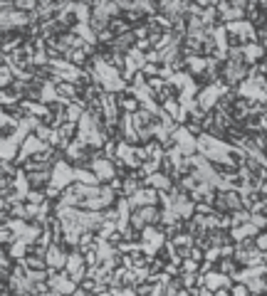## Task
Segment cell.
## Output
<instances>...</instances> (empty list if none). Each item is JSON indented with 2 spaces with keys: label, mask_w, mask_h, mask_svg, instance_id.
I'll use <instances>...</instances> for the list:
<instances>
[{
  "label": "cell",
  "mask_w": 267,
  "mask_h": 296,
  "mask_svg": "<svg viewBox=\"0 0 267 296\" xmlns=\"http://www.w3.org/2000/svg\"><path fill=\"white\" fill-rule=\"evenodd\" d=\"M64 271L79 284L82 279H84V274H87V262H84V254L74 247L72 252H69V257H67V266H64Z\"/></svg>",
  "instance_id": "obj_1"
},
{
  "label": "cell",
  "mask_w": 267,
  "mask_h": 296,
  "mask_svg": "<svg viewBox=\"0 0 267 296\" xmlns=\"http://www.w3.org/2000/svg\"><path fill=\"white\" fill-rule=\"evenodd\" d=\"M173 141H176L178 151H181L183 156H196V153H198V138L191 136V133L186 131V126H178V131L173 133Z\"/></svg>",
  "instance_id": "obj_2"
},
{
  "label": "cell",
  "mask_w": 267,
  "mask_h": 296,
  "mask_svg": "<svg viewBox=\"0 0 267 296\" xmlns=\"http://www.w3.org/2000/svg\"><path fill=\"white\" fill-rule=\"evenodd\" d=\"M89 171H94V173H97V178H99V183H102V185H104V183H109L112 178H117V168H114V163H112L109 158L92 161Z\"/></svg>",
  "instance_id": "obj_3"
},
{
  "label": "cell",
  "mask_w": 267,
  "mask_h": 296,
  "mask_svg": "<svg viewBox=\"0 0 267 296\" xmlns=\"http://www.w3.org/2000/svg\"><path fill=\"white\" fill-rule=\"evenodd\" d=\"M144 183V188H156V190H171L173 188V180L166 176V173H153V176H148V178H144L141 180Z\"/></svg>",
  "instance_id": "obj_4"
},
{
  "label": "cell",
  "mask_w": 267,
  "mask_h": 296,
  "mask_svg": "<svg viewBox=\"0 0 267 296\" xmlns=\"http://www.w3.org/2000/svg\"><path fill=\"white\" fill-rule=\"evenodd\" d=\"M242 55H245V64L252 67V64H257V62L265 59V47L257 45V42H250V45L242 47Z\"/></svg>",
  "instance_id": "obj_5"
},
{
  "label": "cell",
  "mask_w": 267,
  "mask_h": 296,
  "mask_svg": "<svg viewBox=\"0 0 267 296\" xmlns=\"http://www.w3.org/2000/svg\"><path fill=\"white\" fill-rule=\"evenodd\" d=\"M117 101H119V109H121L124 114H136V111L141 109V101H139V99H136L134 94H129V91L119 94Z\"/></svg>",
  "instance_id": "obj_6"
},
{
  "label": "cell",
  "mask_w": 267,
  "mask_h": 296,
  "mask_svg": "<svg viewBox=\"0 0 267 296\" xmlns=\"http://www.w3.org/2000/svg\"><path fill=\"white\" fill-rule=\"evenodd\" d=\"M52 171H35V173H28V180H30V188H37V190H45L50 183H52Z\"/></svg>",
  "instance_id": "obj_7"
},
{
  "label": "cell",
  "mask_w": 267,
  "mask_h": 296,
  "mask_svg": "<svg viewBox=\"0 0 267 296\" xmlns=\"http://www.w3.org/2000/svg\"><path fill=\"white\" fill-rule=\"evenodd\" d=\"M208 69V57H186V72L196 79Z\"/></svg>",
  "instance_id": "obj_8"
},
{
  "label": "cell",
  "mask_w": 267,
  "mask_h": 296,
  "mask_svg": "<svg viewBox=\"0 0 267 296\" xmlns=\"http://www.w3.org/2000/svg\"><path fill=\"white\" fill-rule=\"evenodd\" d=\"M250 116V99H242V96H237L235 104H233V118H235L237 123H242L245 118Z\"/></svg>",
  "instance_id": "obj_9"
},
{
  "label": "cell",
  "mask_w": 267,
  "mask_h": 296,
  "mask_svg": "<svg viewBox=\"0 0 267 296\" xmlns=\"http://www.w3.org/2000/svg\"><path fill=\"white\" fill-rule=\"evenodd\" d=\"M141 188H144V183H141V180H136V178H124L121 195H124V198H131V195H136Z\"/></svg>",
  "instance_id": "obj_10"
},
{
  "label": "cell",
  "mask_w": 267,
  "mask_h": 296,
  "mask_svg": "<svg viewBox=\"0 0 267 296\" xmlns=\"http://www.w3.org/2000/svg\"><path fill=\"white\" fill-rule=\"evenodd\" d=\"M215 269H218L220 274H228V276H230L233 271H237V269H240V264H237L233 257H220V259H218V264H215Z\"/></svg>",
  "instance_id": "obj_11"
},
{
  "label": "cell",
  "mask_w": 267,
  "mask_h": 296,
  "mask_svg": "<svg viewBox=\"0 0 267 296\" xmlns=\"http://www.w3.org/2000/svg\"><path fill=\"white\" fill-rule=\"evenodd\" d=\"M245 284H247V289H250V296L252 294H265L267 279L265 276H250V279H245Z\"/></svg>",
  "instance_id": "obj_12"
},
{
  "label": "cell",
  "mask_w": 267,
  "mask_h": 296,
  "mask_svg": "<svg viewBox=\"0 0 267 296\" xmlns=\"http://www.w3.org/2000/svg\"><path fill=\"white\" fill-rule=\"evenodd\" d=\"M109 30H112V32L119 37V35L131 32V25H129V23L124 20V15H121V18H112V20H109Z\"/></svg>",
  "instance_id": "obj_13"
},
{
  "label": "cell",
  "mask_w": 267,
  "mask_h": 296,
  "mask_svg": "<svg viewBox=\"0 0 267 296\" xmlns=\"http://www.w3.org/2000/svg\"><path fill=\"white\" fill-rule=\"evenodd\" d=\"M20 101H23V99H20L15 91H10V89H3V91H0V104H3L5 109H8V106H15V104H20Z\"/></svg>",
  "instance_id": "obj_14"
},
{
  "label": "cell",
  "mask_w": 267,
  "mask_h": 296,
  "mask_svg": "<svg viewBox=\"0 0 267 296\" xmlns=\"http://www.w3.org/2000/svg\"><path fill=\"white\" fill-rule=\"evenodd\" d=\"M13 82H15V74L10 72V67L0 64V87L8 89V87H13Z\"/></svg>",
  "instance_id": "obj_15"
},
{
  "label": "cell",
  "mask_w": 267,
  "mask_h": 296,
  "mask_svg": "<svg viewBox=\"0 0 267 296\" xmlns=\"http://www.w3.org/2000/svg\"><path fill=\"white\" fill-rule=\"evenodd\" d=\"M25 264L30 266V269H47V259L45 257H37V254H28L25 257Z\"/></svg>",
  "instance_id": "obj_16"
},
{
  "label": "cell",
  "mask_w": 267,
  "mask_h": 296,
  "mask_svg": "<svg viewBox=\"0 0 267 296\" xmlns=\"http://www.w3.org/2000/svg\"><path fill=\"white\" fill-rule=\"evenodd\" d=\"M129 225H131L134 230H141V232H144V227H148L146 222H144V217H141V212H139V210H131V215H129Z\"/></svg>",
  "instance_id": "obj_17"
},
{
  "label": "cell",
  "mask_w": 267,
  "mask_h": 296,
  "mask_svg": "<svg viewBox=\"0 0 267 296\" xmlns=\"http://www.w3.org/2000/svg\"><path fill=\"white\" fill-rule=\"evenodd\" d=\"M32 67H50V55H47V50H37V52H35Z\"/></svg>",
  "instance_id": "obj_18"
},
{
  "label": "cell",
  "mask_w": 267,
  "mask_h": 296,
  "mask_svg": "<svg viewBox=\"0 0 267 296\" xmlns=\"http://www.w3.org/2000/svg\"><path fill=\"white\" fill-rule=\"evenodd\" d=\"M230 215H233V227L250 222V210H237V212H230Z\"/></svg>",
  "instance_id": "obj_19"
},
{
  "label": "cell",
  "mask_w": 267,
  "mask_h": 296,
  "mask_svg": "<svg viewBox=\"0 0 267 296\" xmlns=\"http://www.w3.org/2000/svg\"><path fill=\"white\" fill-rule=\"evenodd\" d=\"M141 72H144V77H146V79L161 77V67H158V64H151V62H146V64L141 67Z\"/></svg>",
  "instance_id": "obj_20"
},
{
  "label": "cell",
  "mask_w": 267,
  "mask_h": 296,
  "mask_svg": "<svg viewBox=\"0 0 267 296\" xmlns=\"http://www.w3.org/2000/svg\"><path fill=\"white\" fill-rule=\"evenodd\" d=\"M183 126H186V131H188V133H191V136H196V138H198V136H203V133H206V131H203V126H201V123H198V121H186V123H183Z\"/></svg>",
  "instance_id": "obj_21"
},
{
  "label": "cell",
  "mask_w": 267,
  "mask_h": 296,
  "mask_svg": "<svg viewBox=\"0 0 267 296\" xmlns=\"http://www.w3.org/2000/svg\"><path fill=\"white\" fill-rule=\"evenodd\" d=\"M250 222H252L257 230H267V217L262 212H250Z\"/></svg>",
  "instance_id": "obj_22"
},
{
  "label": "cell",
  "mask_w": 267,
  "mask_h": 296,
  "mask_svg": "<svg viewBox=\"0 0 267 296\" xmlns=\"http://www.w3.org/2000/svg\"><path fill=\"white\" fill-rule=\"evenodd\" d=\"M52 131H55V128H50V126H45V123H42V126H40V128L35 131V136H37L40 141L50 143V138H52Z\"/></svg>",
  "instance_id": "obj_23"
},
{
  "label": "cell",
  "mask_w": 267,
  "mask_h": 296,
  "mask_svg": "<svg viewBox=\"0 0 267 296\" xmlns=\"http://www.w3.org/2000/svg\"><path fill=\"white\" fill-rule=\"evenodd\" d=\"M230 294L233 296H250V289H247L245 281H235V284L230 286Z\"/></svg>",
  "instance_id": "obj_24"
},
{
  "label": "cell",
  "mask_w": 267,
  "mask_h": 296,
  "mask_svg": "<svg viewBox=\"0 0 267 296\" xmlns=\"http://www.w3.org/2000/svg\"><path fill=\"white\" fill-rule=\"evenodd\" d=\"M124 239L126 242H141V230H134L131 225L124 230Z\"/></svg>",
  "instance_id": "obj_25"
},
{
  "label": "cell",
  "mask_w": 267,
  "mask_h": 296,
  "mask_svg": "<svg viewBox=\"0 0 267 296\" xmlns=\"http://www.w3.org/2000/svg\"><path fill=\"white\" fill-rule=\"evenodd\" d=\"M15 239H18V235H15L10 227H3V232H0V242H3L5 247H8V244H13Z\"/></svg>",
  "instance_id": "obj_26"
},
{
  "label": "cell",
  "mask_w": 267,
  "mask_h": 296,
  "mask_svg": "<svg viewBox=\"0 0 267 296\" xmlns=\"http://www.w3.org/2000/svg\"><path fill=\"white\" fill-rule=\"evenodd\" d=\"M255 247H257L260 252H267V230H260V232L255 235Z\"/></svg>",
  "instance_id": "obj_27"
},
{
  "label": "cell",
  "mask_w": 267,
  "mask_h": 296,
  "mask_svg": "<svg viewBox=\"0 0 267 296\" xmlns=\"http://www.w3.org/2000/svg\"><path fill=\"white\" fill-rule=\"evenodd\" d=\"M62 193H64V190H59L55 185H47V188H45V198H47V200H55V203L62 198Z\"/></svg>",
  "instance_id": "obj_28"
},
{
  "label": "cell",
  "mask_w": 267,
  "mask_h": 296,
  "mask_svg": "<svg viewBox=\"0 0 267 296\" xmlns=\"http://www.w3.org/2000/svg\"><path fill=\"white\" fill-rule=\"evenodd\" d=\"M196 212H201V215H213L215 212V207L206 203V200H201V203H196Z\"/></svg>",
  "instance_id": "obj_29"
},
{
  "label": "cell",
  "mask_w": 267,
  "mask_h": 296,
  "mask_svg": "<svg viewBox=\"0 0 267 296\" xmlns=\"http://www.w3.org/2000/svg\"><path fill=\"white\" fill-rule=\"evenodd\" d=\"M134 35H136V40H148V25L144 23V25H139V28L131 30Z\"/></svg>",
  "instance_id": "obj_30"
},
{
  "label": "cell",
  "mask_w": 267,
  "mask_h": 296,
  "mask_svg": "<svg viewBox=\"0 0 267 296\" xmlns=\"http://www.w3.org/2000/svg\"><path fill=\"white\" fill-rule=\"evenodd\" d=\"M257 42L265 47L267 45V25H262V28H257Z\"/></svg>",
  "instance_id": "obj_31"
},
{
  "label": "cell",
  "mask_w": 267,
  "mask_h": 296,
  "mask_svg": "<svg viewBox=\"0 0 267 296\" xmlns=\"http://www.w3.org/2000/svg\"><path fill=\"white\" fill-rule=\"evenodd\" d=\"M89 291L87 289H84V286H77V289H74V296H87Z\"/></svg>",
  "instance_id": "obj_32"
},
{
  "label": "cell",
  "mask_w": 267,
  "mask_h": 296,
  "mask_svg": "<svg viewBox=\"0 0 267 296\" xmlns=\"http://www.w3.org/2000/svg\"><path fill=\"white\" fill-rule=\"evenodd\" d=\"M260 123H262V131L267 133V114H262V116H260Z\"/></svg>",
  "instance_id": "obj_33"
},
{
  "label": "cell",
  "mask_w": 267,
  "mask_h": 296,
  "mask_svg": "<svg viewBox=\"0 0 267 296\" xmlns=\"http://www.w3.org/2000/svg\"><path fill=\"white\" fill-rule=\"evenodd\" d=\"M265 79H267V72H265Z\"/></svg>",
  "instance_id": "obj_34"
}]
</instances>
